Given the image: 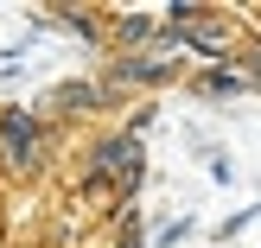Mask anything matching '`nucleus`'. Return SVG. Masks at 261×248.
I'll return each instance as SVG.
<instances>
[{"label": "nucleus", "mask_w": 261, "mask_h": 248, "mask_svg": "<svg viewBox=\"0 0 261 248\" xmlns=\"http://www.w3.org/2000/svg\"><path fill=\"white\" fill-rule=\"evenodd\" d=\"M0 159H7L13 172H38V166L51 159V121L38 108L7 102V108H0Z\"/></svg>", "instance_id": "nucleus-3"}, {"label": "nucleus", "mask_w": 261, "mask_h": 248, "mask_svg": "<svg viewBox=\"0 0 261 248\" xmlns=\"http://www.w3.org/2000/svg\"><path fill=\"white\" fill-rule=\"evenodd\" d=\"M109 108H121V89L89 83V76L51 83V89H45V102H38V115H45V121H83V115H109Z\"/></svg>", "instance_id": "nucleus-5"}, {"label": "nucleus", "mask_w": 261, "mask_h": 248, "mask_svg": "<svg viewBox=\"0 0 261 248\" xmlns=\"http://www.w3.org/2000/svg\"><path fill=\"white\" fill-rule=\"evenodd\" d=\"M0 166H7V159H0Z\"/></svg>", "instance_id": "nucleus-9"}, {"label": "nucleus", "mask_w": 261, "mask_h": 248, "mask_svg": "<svg viewBox=\"0 0 261 248\" xmlns=\"http://www.w3.org/2000/svg\"><path fill=\"white\" fill-rule=\"evenodd\" d=\"M166 32L185 45V58H204V64H236L242 51V13H223V7H198V0H172L160 13Z\"/></svg>", "instance_id": "nucleus-1"}, {"label": "nucleus", "mask_w": 261, "mask_h": 248, "mask_svg": "<svg viewBox=\"0 0 261 248\" xmlns=\"http://www.w3.org/2000/svg\"><path fill=\"white\" fill-rule=\"evenodd\" d=\"M185 236H191V216H178V223L160 229V248H172V242H185Z\"/></svg>", "instance_id": "nucleus-8"}, {"label": "nucleus", "mask_w": 261, "mask_h": 248, "mask_svg": "<svg viewBox=\"0 0 261 248\" xmlns=\"http://www.w3.org/2000/svg\"><path fill=\"white\" fill-rule=\"evenodd\" d=\"M178 70H185V45L166 32V45H153V51H121V58H109V76H102V83L109 89H160V83H178Z\"/></svg>", "instance_id": "nucleus-4"}, {"label": "nucleus", "mask_w": 261, "mask_h": 248, "mask_svg": "<svg viewBox=\"0 0 261 248\" xmlns=\"http://www.w3.org/2000/svg\"><path fill=\"white\" fill-rule=\"evenodd\" d=\"M242 25H249V19H242ZM236 64H242V70H249V89H261V32H255V25H249V38H242Z\"/></svg>", "instance_id": "nucleus-7"}, {"label": "nucleus", "mask_w": 261, "mask_h": 248, "mask_svg": "<svg viewBox=\"0 0 261 248\" xmlns=\"http://www.w3.org/2000/svg\"><path fill=\"white\" fill-rule=\"evenodd\" d=\"M76 178H102V185H115L121 198H134V185L147 178V147H140V134H102L83 147V166H76Z\"/></svg>", "instance_id": "nucleus-2"}, {"label": "nucleus", "mask_w": 261, "mask_h": 248, "mask_svg": "<svg viewBox=\"0 0 261 248\" xmlns=\"http://www.w3.org/2000/svg\"><path fill=\"white\" fill-rule=\"evenodd\" d=\"M191 89H198V96H211V102H229V96H242V89H249V70H242V64H204V70L191 76Z\"/></svg>", "instance_id": "nucleus-6"}]
</instances>
